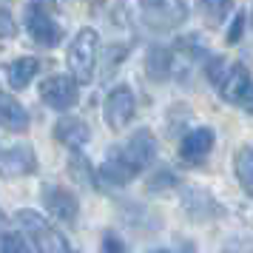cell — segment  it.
Segmentation results:
<instances>
[{
  "mask_svg": "<svg viewBox=\"0 0 253 253\" xmlns=\"http://www.w3.org/2000/svg\"><path fill=\"white\" fill-rule=\"evenodd\" d=\"M157 157V139L148 128H139L131 137L108 151L105 165L97 171V182L103 185H128L137 173H142Z\"/></svg>",
  "mask_w": 253,
  "mask_h": 253,
  "instance_id": "obj_1",
  "label": "cell"
},
{
  "mask_svg": "<svg viewBox=\"0 0 253 253\" xmlns=\"http://www.w3.org/2000/svg\"><path fill=\"white\" fill-rule=\"evenodd\" d=\"M17 222H20V228L29 233V239H32V245H35L37 251H46V253H66L71 251L69 239L60 233L57 228H51V222L48 219H43L37 211H20L17 213Z\"/></svg>",
  "mask_w": 253,
  "mask_h": 253,
  "instance_id": "obj_2",
  "label": "cell"
},
{
  "mask_svg": "<svg viewBox=\"0 0 253 253\" xmlns=\"http://www.w3.org/2000/svg\"><path fill=\"white\" fill-rule=\"evenodd\" d=\"M97 51H100V35L94 29H80L69 46V69L77 83H88L94 77Z\"/></svg>",
  "mask_w": 253,
  "mask_h": 253,
  "instance_id": "obj_3",
  "label": "cell"
},
{
  "mask_svg": "<svg viewBox=\"0 0 253 253\" xmlns=\"http://www.w3.org/2000/svg\"><path fill=\"white\" fill-rule=\"evenodd\" d=\"M26 29L37 46L51 48L63 40V29L51 17V0H32V6L26 12Z\"/></svg>",
  "mask_w": 253,
  "mask_h": 253,
  "instance_id": "obj_4",
  "label": "cell"
},
{
  "mask_svg": "<svg viewBox=\"0 0 253 253\" xmlns=\"http://www.w3.org/2000/svg\"><path fill=\"white\" fill-rule=\"evenodd\" d=\"M139 9H142V20H145L151 29H157V32L176 29V26H182L185 17H188L185 0H142Z\"/></svg>",
  "mask_w": 253,
  "mask_h": 253,
  "instance_id": "obj_5",
  "label": "cell"
},
{
  "mask_svg": "<svg viewBox=\"0 0 253 253\" xmlns=\"http://www.w3.org/2000/svg\"><path fill=\"white\" fill-rule=\"evenodd\" d=\"M40 97L48 108L54 111H69L77 105L80 100V88H77V80L74 77H66V74H57V77H48L43 85H40Z\"/></svg>",
  "mask_w": 253,
  "mask_h": 253,
  "instance_id": "obj_6",
  "label": "cell"
},
{
  "mask_svg": "<svg viewBox=\"0 0 253 253\" xmlns=\"http://www.w3.org/2000/svg\"><path fill=\"white\" fill-rule=\"evenodd\" d=\"M182 208L194 222H211V219L225 216V208L219 205L205 188H196V185L182 188Z\"/></svg>",
  "mask_w": 253,
  "mask_h": 253,
  "instance_id": "obj_7",
  "label": "cell"
},
{
  "mask_svg": "<svg viewBox=\"0 0 253 253\" xmlns=\"http://www.w3.org/2000/svg\"><path fill=\"white\" fill-rule=\"evenodd\" d=\"M134 108H137V100H134V91L128 88V85H117L111 88V94L105 97V123L111 131H120V128H126L131 123V117H134Z\"/></svg>",
  "mask_w": 253,
  "mask_h": 253,
  "instance_id": "obj_8",
  "label": "cell"
},
{
  "mask_svg": "<svg viewBox=\"0 0 253 253\" xmlns=\"http://www.w3.org/2000/svg\"><path fill=\"white\" fill-rule=\"evenodd\" d=\"M40 196H43L46 211L54 219L66 222V225H74V222H77V211H80V205H77V196L71 194V191L57 188V185H43V194Z\"/></svg>",
  "mask_w": 253,
  "mask_h": 253,
  "instance_id": "obj_9",
  "label": "cell"
},
{
  "mask_svg": "<svg viewBox=\"0 0 253 253\" xmlns=\"http://www.w3.org/2000/svg\"><path fill=\"white\" fill-rule=\"evenodd\" d=\"M37 168V157L29 145H12V148H0V173L3 176H29Z\"/></svg>",
  "mask_w": 253,
  "mask_h": 253,
  "instance_id": "obj_10",
  "label": "cell"
},
{
  "mask_svg": "<svg viewBox=\"0 0 253 253\" xmlns=\"http://www.w3.org/2000/svg\"><path fill=\"white\" fill-rule=\"evenodd\" d=\"M213 139L216 137H213L211 128H194V131H188L182 139V145H179V157L188 165H199L213 151Z\"/></svg>",
  "mask_w": 253,
  "mask_h": 253,
  "instance_id": "obj_11",
  "label": "cell"
},
{
  "mask_svg": "<svg viewBox=\"0 0 253 253\" xmlns=\"http://www.w3.org/2000/svg\"><path fill=\"white\" fill-rule=\"evenodd\" d=\"M248 83H251L248 69H245L242 63H228V69L222 74V80L216 83V88H219V94H222L225 103H239L245 88H248Z\"/></svg>",
  "mask_w": 253,
  "mask_h": 253,
  "instance_id": "obj_12",
  "label": "cell"
},
{
  "mask_svg": "<svg viewBox=\"0 0 253 253\" xmlns=\"http://www.w3.org/2000/svg\"><path fill=\"white\" fill-rule=\"evenodd\" d=\"M0 128L12 131V134H23L29 131V111L14 100L12 94L0 88Z\"/></svg>",
  "mask_w": 253,
  "mask_h": 253,
  "instance_id": "obj_13",
  "label": "cell"
},
{
  "mask_svg": "<svg viewBox=\"0 0 253 253\" xmlns=\"http://www.w3.org/2000/svg\"><path fill=\"white\" fill-rule=\"evenodd\" d=\"M88 137H91L88 126L83 120H77V117H63L54 126V139L63 142V145H69V148H83L88 142Z\"/></svg>",
  "mask_w": 253,
  "mask_h": 253,
  "instance_id": "obj_14",
  "label": "cell"
},
{
  "mask_svg": "<svg viewBox=\"0 0 253 253\" xmlns=\"http://www.w3.org/2000/svg\"><path fill=\"white\" fill-rule=\"evenodd\" d=\"M145 69L151 80H168L173 74V51L165 46H151L145 54Z\"/></svg>",
  "mask_w": 253,
  "mask_h": 253,
  "instance_id": "obj_15",
  "label": "cell"
},
{
  "mask_svg": "<svg viewBox=\"0 0 253 253\" xmlns=\"http://www.w3.org/2000/svg\"><path fill=\"white\" fill-rule=\"evenodd\" d=\"M37 69H40V63L35 57H20V60H14V63H9L6 80H9V85H12L14 91H23L26 85L35 80Z\"/></svg>",
  "mask_w": 253,
  "mask_h": 253,
  "instance_id": "obj_16",
  "label": "cell"
},
{
  "mask_svg": "<svg viewBox=\"0 0 253 253\" xmlns=\"http://www.w3.org/2000/svg\"><path fill=\"white\" fill-rule=\"evenodd\" d=\"M233 168H236V179L245 188V194L253 196V145L239 148L236 160H233Z\"/></svg>",
  "mask_w": 253,
  "mask_h": 253,
  "instance_id": "obj_17",
  "label": "cell"
},
{
  "mask_svg": "<svg viewBox=\"0 0 253 253\" xmlns=\"http://www.w3.org/2000/svg\"><path fill=\"white\" fill-rule=\"evenodd\" d=\"M69 171L80 185H97V173H94L91 162L85 160L77 148H74V154H71V160H69Z\"/></svg>",
  "mask_w": 253,
  "mask_h": 253,
  "instance_id": "obj_18",
  "label": "cell"
},
{
  "mask_svg": "<svg viewBox=\"0 0 253 253\" xmlns=\"http://www.w3.org/2000/svg\"><path fill=\"white\" fill-rule=\"evenodd\" d=\"M202 3H205V14L211 23H222L233 12V0H202Z\"/></svg>",
  "mask_w": 253,
  "mask_h": 253,
  "instance_id": "obj_19",
  "label": "cell"
},
{
  "mask_svg": "<svg viewBox=\"0 0 253 253\" xmlns=\"http://www.w3.org/2000/svg\"><path fill=\"white\" fill-rule=\"evenodd\" d=\"M29 245L23 242L20 233H0V253H20Z\"/></svg>",
  "mask_w": 253,
  "mask_h": 253,
  "instance_id": "obj_20",
  "label": "cell"
},
{
  "mask_svg": "<svg viewBox=\"0 0 253 253\" xmlns=\"http://www.w3.org/2000/svg\"><path fill=\"white\" fill-rule=\"evenodd\" d=\"M225 69H228V60H222V57H211V60L205 63V74H208V80L216 85V83L222 80Z\"/></svg>",
  "mask_w": 253,
  "mask_h": 253,
  "instance_id": "obj_21",
  "label": "cell"
},
{
  "mask_svg": "<svg viewBox=\"0 0 253 253\" xmlns=\"http://www.w3.org/2000/svg\"><path fill=\"white\" fill-rule=\"evenodd\" d=\"M242 35H245V12L239 9V12L233 14V23H230V29H228V35H225V40H228V43H239Z\"/></svg>",
  "mask_w": 253,
  "mask_h": 253,
  "instance_id": "obj_22",
  "label": "cell"
},
{
  "mask_svg": "<svg viewBox=\"0 0 253 253\" xmlns=\"http://www.w3.org/2000/svg\"><path fill=\"white\" fill-rule=\"evenodd\" d=\"M173 185H176V176H173L171 171H160L148 182V188H151V191H165V188H173Z\"/></svg>",
  "mask_w": 253,
  "mask_h": 253,
  "instance_id": "obj_23",
  "label": "cell"
},
{
  "mask_svg": "<svg viewBox=\"0 0 253 253\" xmlns=\"http://www.w3.org/2000/svg\"><path fill=\"white\" fill-rule=\"evenodd\" d=\"M14 20H12V14L6 12V9H0V37H12L14 35Z\"/></svg>",
  "mask_w": 253,
  "mask_h": 253,
  "instance_id": "obj_24",
  "label": "cell"
},
{
  "mask_svg": "<svg viewBox=\"0 0 253 253\" xmlns=\"http://www.w3.org/2000/svg\"><path fill=\"white\" fill-rule=\"evenodd\" d=\"M239 105L245 108V111H248V114H253V80L248 83V88H245V94H242Z\"/></svg>",
  "mask_w": 253,
  "mask_h": 253,
  "instance_id": "obj_25",
  "label": "cell"
},
{
  "mask_svg": "<svg viewBox=\"0 0 253 253\" xmlns=\"http://www.w3.org/2000/svg\"><path fill=\"white\" fill-rule=\"evenodd\" d=\"M103 251H126V245H123V242L117 239V236H111V233H108V236H105L103 239Z\"/></svg>",
  "mask_w": 253,
  "mask_h": 253,
  "instance_id": "obj_26",
  "label": "cell"
}]
</instances>
